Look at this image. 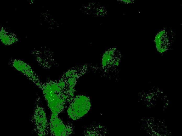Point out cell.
<instances>
[{
	"mask_svg": "<svg viewBox=\"0 0 182 136\" xmlns=\"http://www.w3.org/2000/svg\"><path fill=\"white\" fill-rule=\"evenodd\" d=\"M90 104L87 98L83 96L76 97L68 110L69 116L76 120L82 116L87 111Z\"/></svg>",
	"mask_w": 182,
	"mask_h": 136,
	"instance_id": "obj_1",
	"label": "cell"
}]
</instances>
